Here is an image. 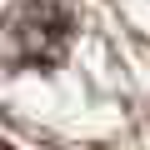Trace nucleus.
<instances>
[{"label": "nucleus", "mask_w": 150, "mask_h": 150, "mask_svg": "<svg viewBox=\"0 0 150 150\" xmlns=\"http://www.w3.org/2000/svg\"><path fill=\"white\" fill-rule=\"evenodd\" d=\"M70 10L60 0H25L0 20V55L5 65H55L70 45Z\"/></svg>", "instance_id": "f257e3e1"}, {"label": "nucleus", "mask_w": 150, "mask_h": 150, "mask_svg": "<svg viewBox=\"0 0 150 150\" xmlns=\"http://www.w3.org/2000/svg\"><path fill=\"white\" fill-rule=\"evenodd\" d=\"M0 150H5V145H0Z\"/></svg>", "instance_id": "f03ea898"}]
</instances>
